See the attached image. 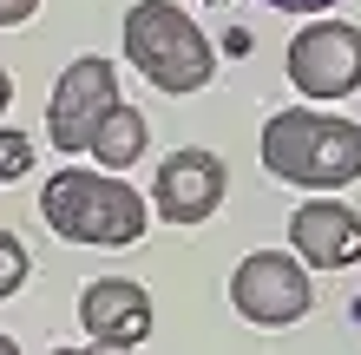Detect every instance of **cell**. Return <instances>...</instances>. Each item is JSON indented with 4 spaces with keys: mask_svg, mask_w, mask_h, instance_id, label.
I'll use <instances>...</instances> for the list:
<instances>
[{
    "mask_svg": "<svg viewBox=\"0 0 361 355\" xmlns=\"http://www.w3.org/2000/svg\"><path fill=\"white\" fill-rule=\"evenodd\" d=\"M152 204H158L164 224H204V217L224 204V158H217V152H197V145L171 152V158L158 164Z\"/></svg>",
    "mask_w": 361,
    "mask_h": 355,
    "instance_id": "52a82bcc",
    "label": "cell"
},
{
    "mask_svg": "<svg viewBox=\"0 0 361 355\" xmlns=\"http://www.w3.org/2000/svg\"><path fill=\"white\" fill-rule=\"evenodd\" d=\"M118 106V73H112V59H73L66 73H59V86H53V106H47V138L59 145V152H86L92 145V125Z\"/></svg>",
    "mask_w": 361,
    "mask_h": 355,
    "instance_id": "8992f818",
    "label": "cell"
},
{
    "mask_svg": "<svg viewBox=\"0 0 361 355\" xmlns=\"http://www.w3.org/2000/svg\"><path fill=\"white\" fill-rule=\"evenodd\" d=\"M86 152L105 164V172H125V164H138L145 152H152V132H145L138 106H125V99H118V106L92 125V145H86Z\"/></svg>",
    "mask_w": 361,
    "mask_h": 355,
    "instance_id": "30bf717a",
    "label": "cell"
},
{
    "mask_svg": "<svg viewBox=\"0 0 361 355\" xmlns=\"http://www.w3.org/2000/svg\"><path fill=\"white\" fill-rule=\"evenodd\" d=\"M0 355H20V342H13V336H0Z\"/></svg>",
    "mask_w": 361,
    "mask_h": 355,
    "instance_id": "2e32d148",
    "label": "cell"
},
{
    "mask_svg": "<svg viewBox=\"0 0 361 355\" xmlns=\"http://www.w3.org/2000/svg\"><path fill=\"white\" fill-rule=\"evenodd\" d=\"M99 355H132V349H99Z\"/></svg>",
    "mask_w": 361,
    "mask_h": 355,
    "instance_id": "ac0fdd59",
    "label": "cell"
},
{
    "mask_svg": "<svg viewBox=\"0 0 361 355\" xmlns=\"http://www.w3.org/2000/svg\"><path fill=\"white\" fill-rule=\"evenodd\" d=\"M263 172L283 184H302V191H342L361 178V125L335 119V112H276L263 125Z\"/></svg>",
    "mask_w": 361,
    "mask_h": 355,
    "instance_id": "6da1fadb",
    "label": "cell"
},
{
    "mask_svg": "<svg viewBox=\"0 0 361 355\" xmlns=\"http://www.w3.org/2000/svg\"><path fill=\"white\" fill-rule=\"evenodd\" d=\"M79 323H86V336L99 349H138L152 336V296L132 277H99L79 296Z\"/></svg>",
    "mask_w": 361,
    "mask_h": 355,
    "instance_id": "9c48e42d",
    "label": "cell"
},
{
    "mask_svg": "<svg viewBox=\"0 0 361 355\" xmlns=\"http://www.w3.org/2000/svg\"><path fill=\"white\" fill-rule=\"evenodd\" d=\"M289 79L302 99H348L361 86V27L348 20H315L289 40Z\"/></svg>",
    "mask_w": 361,
    "mask_h": 355,
    "instance_id": "5b68a950",
    "label": "cell"
},
{
    "mask_svg": "<svg viewBox=\"0 0 361 355\" xmlns=\"http://www.w3.org/2000/svg\"><path fill=\"white\" fill-rule=\"evenodd\" d=\"M27 164H33V138L27 132H0V184L27 178Z\"/></svg>",
    "mask_w": 361,
    "mask_h": 355,
    "instance_id": "7c38bea8",
    "label": "cell"
},
{
    "mask_svg": "<svg viewBox=\"0 0 361 355\" xmlns=\"http://www.w3.org/2000/svg\"><path fill=\"white\" fill-rule=\"evenodd\" d=\"M230 303L257 329H289V323H302L315 309V289H309V270L295 263L289 250H257V257H243L237 277H230Z\"/></svg>",
    "mask_w": 361,
    "mask_h": 355,
    "instance_id": "277c9868",
    "label": "cell"
},
{
    "mask_svg": "<svg viewBox=\"0 0 361 355\" xmlns=\"http://www.w3.org/2000/svg\"><path fill=\"white\" fill-rule=\"evenodd\" d=\"M7 99H13V86H7V73H0V112H7Z\"/></svg>",
    "mask_w": 361,
    "mask_h": 355,
    "instance_id": "9a60e30c",
    "label": "cell"
},
{
    "mask_svg": "<svg viewBox=\"0 0 361 355\" xmlns=\"http://www.w3.org/2000/svg\"><path fill=\"white\" fill-rule=\"evenodd\" d=\"M33 13H39V0H0V27H20Z\"/></svg>",
    "mask_w": 361,
    "mask_h": 355,
    "instance_id": "4fadbf2b",
    "label": "cell"
},
{
    "mask_svg": "<svg viewBox=\"0 0 361 355\" xmlns=\"http://www.w3.org/2000/svg\"><path fill=\"white\" fill-rule=\"evenodd\" d=\"M27 270H33V263H27V250H20V237H13V231H0V303H7L13 289L27 283Z\"/></svg>",
    "mask_w": 361,
    "mask_h": 355,
    "instance_id": "8fae6325",
    "label": "cell"
},
{
    "mask_svg": "<svg viewBox=\"0 0 361 355\" xmlns=\"http://www.w3.org/2000/svg\"><path fill=\"white\" fill-rule=\"evenodd\" d=\"M125 59H132L158 92H197V86H210V73H217V53H210L204 27L184 7H171V0H138V7L125 13Z\"/></svg>",
    "mask_w": 361,
    "mask_h": 355,
    "instance_id": "3957f363",
    "label": "cell"
},
{
    "mask_svg": "<svg viewBox=\"0 0 361 355\" xmlns=\"http://www.w3.org/2000/svg\"><path fill=\"white\" fill-rule=\"evenodd\" d=\"M276 13H329V7H342V0H269Z\"/></svg>",
    "mask_w": 361,
    "mask_h": 355,
    "instance_id": "5bb4252c",
    "label": "cell"
},
{
    "mask_svg": "<svg viewBox=\"0 0 361 355\" xmlns=\"http://www.w3.org/2000/svg\"><path fill=\"white\" fill-rule=\"evenodd\" d=\"M289 243H295L302 270H348V263H361V217L342 198H309L289 217Z\"/></svg>",
    "mask_w": 361,
    "mask_h": 355,
    "instance_id": "ba28073f",
    "label": "cell"
},
{
    "mask_svg": "<svg viewBox=\"0 0 361 355\" xmlns=\"http://www.w3.org/2000/svg\"><path fill=\"white\" fill-rule=\"evenodd\" d=\"M39 217L53 224L66 243H86V250H125L145 237V198L132 184H118L112 172H53L47 191H39Z\"/></svg>",
    "mask_w": 361,
    "mask_h": 355,
    "instance_id": "7a4b0ae2",
    "label": "cell"
},
{
    "mask_svg": "<svg viewBox=\"0 0 361 355\" xmlns=\"http://www.w3.org/2000/svg\"><path fill=\"white\" fill-rule=\"evenodd\" d=\"M53 355H86V349H53ZM92 355H99V349H92Z\"/></svg>",
    "mask_w": 361,
    "mask_h": 355,
    "instance_id": "e0dca14e",
    "label": "cell"
}]
</instances>
